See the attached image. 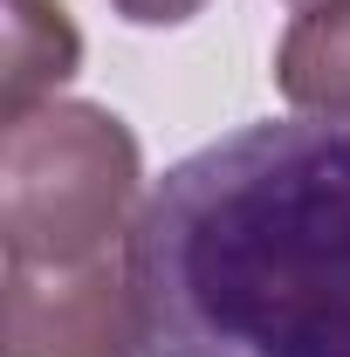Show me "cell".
<instances>
[{
    "label": "cell",
    "mask_w": 350,
    "mask_h": 357,
    "mask_svg": "<svg viewBox=\"0 0 350 357\" xmlns=\"http://www.w3.org/2000/svg\"><path fill=\"white\" fill-rule=\"evenodd\" d=\"M137 357H350V117L185 151L131 234Z\"/></svg>",
    "instance_id": "obj_1"
},
{
    "label": "cell",
    "mask_w": 350,
    "mask_h": 357,
    "mask_svg": "<svg viewBox=\"0 0 350 357\" xmlns=\"http://www.w3.org/2000/svg\"><path fill=\"white\" fill-rule=\"evenodd\" d=\"M144 151L131 124L83 96H48L0 131V248L7 261L83 268L131 248L144 213Z\"/></svg>",
    "instance_id": "obj_2"
},
{
    "label": "cell",
    "mask_w": 350,
    "mask_h": 357,
    "mask_svg": "<svg viewBox=\"0 0 350 357\" xmlns=\"http://www.w3.org/2000/svg\"><path fill=\"white\" fill-rule=\"evenodd\" d=\"M0 357H137L131 248L83 268H0Z\"/></svg>",
    "instance_id": "obj_3"
},
{
    "label": "cell",
    "mask_w": 350,
    "mask_h": 357,
    "mask_svg": "<svg viewBox=\"0 0 350 357\" xmlns=\"http://www.w3.org/2000/svg\"><path fill=\"white\" fill-rule=\"evenodd\" d=\"M275 89L296 117H350V0L296 7L275 48Z\"/></svg>",
    "instance_id": "obj_4"
},
{
    "label": "cell",
    "mask_w": 350,
    "mask_h": 357,
    "mask_svg": "<svg viewBox=\"0 0 350 357\" xmlns=\"http://www.w3.org/2000/svg\"><path fill=\"white\" fill-rule=\"evenodd\" d=\"M83 35L62 14V0H7V117L48 103L76 76Z\"/></svg>",
    "instance_id": "obj_5"
},
{
    "label": "cell",
    "mask_w": 350,
    "mask_h": 357,
    "mask_svg": "<svg viewBox=\"0 0 350 357\" xmlns=\"http://www.w3.org/2000/svg\"><path fill=\"white\" fill-rule=\"evenodd\" d=\"M110 7H117L131 28H185L206 0H110Z\"/></svg>",
    "instance_id": "obj_6"
},
{
    "label": "cell",
    "mask_w": 350,
    "mask_h": 357,
    "mask_svg": "<svg viewBox=\"0 0 350 357\" xmlns=\"http://www.w3.org/2000/svg\"><path fill=\"white\" fill-rule=\"evenodd\" d=\"M289 7H309V0H289Z\"/></svg>",
    "instance_id": "obj_7"
}]
</instances>
